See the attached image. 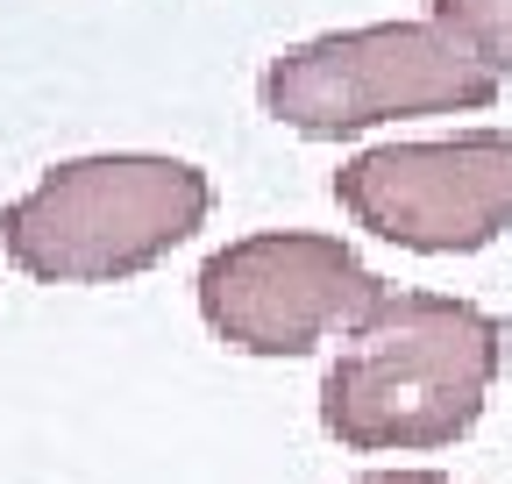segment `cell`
<instances>
[{
  "instance_id": "obj_2",
  "label": "cell",
  "mask_w": 512,
  "mask_h": 484,
  "mask_svg": "<svg viewBox=\"0 0 512 484\" xmlns=\"http://www.w3.org/2000/svg\"><path fill=\"white\" fill-rule=\"evenodd\" d=\"M207 214L214 186L185 157H72L0 207V250L36 285H114L171 257Z\"/></svg>"
},
{
  "instance_id": "obj_1",
  "label": "cell",
  "mask_w": 512,
  "mask_h": 484,
  "mask_svg": "<svg viewBox=\"0 0 512 484\" xmlns=\"http://www.w3.org/2000/svg\"><path fill=\"white\" fill-rule=\"evenodd\" d=\"M498 314L448 292H384V307L349 328L320 378V428L342 449H448L477 428L498 385Z\"/></svg>"
},
{
  "instance_id": "obj_6",
  "label": "cell",
  "mask_w": 512,
  "mask_h": 484,
  "mask_svg": "<svg viewBox=\"0 0 512 484\" xmlns=\"http://www.w3.org/2000/svg\"><path fill=\"white\" fill-rule=\"evenodd\" d=\"M427 15L456 29L491 72H512V0H427Z\"/></svg>"
},
{
  "instance_id": "obj_3",
  "label": "cell",
  "mask_w": 512,
  "mask_h": 484,
  "mask_svg": "<svg viewBox=\"0 0 512 484\" xmlns=\"http://www.w3.org/2000/svg\"><path fill=\"white\" fill-rule=\"evenodd\" d=\"M498 79L484 57L448 29V22H370V29H335L278 50L256 100L271 121L313 136V143H342L356 129L399 114H477L498 100Z\"/></svg>"
},
{
  "instance_id": "obj_4",
  "label": "cell",
  "mask_w": 512,
  "mask_h": 484,
  "mask_svg": "<svg viewBox=\"0 0 512 484\" xmlns=\"http://www.w3.org/2000/svg\"><path fill=\"white\" fill-rule=\"evenodd\" d=\"M384 285L342 235L271 228L242 235L200 264V314L242 356H306L335 328H363L384 307Z\"/></svg>"
},
{
  "instance_id": "obj_7",
  "label": "cell",
  "mask_w": 512,
  "mask_h": 484,
  "mask_svg": "<svg viewBox=\"0 0 512 484\" xmlns=\"http://www.w3.org/2000/svg\"><path fill=\"white\" fill-rule=\"evenodd\" d=\"M356 484H456L441 470H384V477H356Z\"/></svg>"
},
{
  "instance_id": "obj_5",
  "label": "cell",
  "mask_w": 512,
  "mask_h": 484,
  "mask_svg": "<svg viewBox=\"0 0 512 484\" xmlns=\"http://www.w3.org/2000/svg\"><path fill=\"white\" fill-rule=\"evenodd\" d=\"M356 228L420 257H470L512 228V136L470 129L448 143H377L335 171Z\"/></svg>"
}]
</instances>
